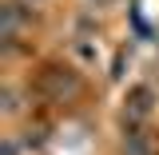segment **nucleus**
<instances>
[{"label": "nucleus", "instance_id": "f257e3e1", "mask_svg": "<svg viewBox=\"0 0 159 155\" xmlns=\"http://www.w3.org/2000/svg\"><path fill=\"white\" fill-rule=\"evenodd\" d=\"M151 103H155V92L151 88H135L127 96V119H147L151 116Z\"/></svg>", "mask_w": 159, "mask_h": 155}, {"label": "nucleus", "instance_id": "f03ea898", "mask_svg": "<svg viewBox=\"0 0 159 155\" xmlns=\"http://www.w3.org/2000/svg\"><path fill=\"white\" fill-rule=\"evenodd\" d=\"M72 52H76L84 64H99V44H92V40H76Z\"/></svg>", "mask_w": 159, "mask_h": 155}, {"label": "nucleus", "instance_id": "7ed1b4c3", "mask_svg": "<svg viewBox=\"0 0 159 155\" xmlns=\"http://www.w3.org/2000/svg\"><path fill=\"white\" fill-rule=\"evenodd\" d=\"M16 28H20V16H16V8L8 4V8H4V40L16 36Z\"/></svg>", "mask_w": 159, "mask_h": 155}, {"label": "nucleus", "instance_id": "20e7f679", "mask_svg": "<svg viewBox=\"0 0 159 155\" xmlns=\"http://www.w3.org/2000/svg\"><path fill=\"white\" fill-rule=\"evenodd\" d=\"M123 151H127V155H147V143H143L139 135H127V143H123Z\"/></svg>", "mask_w": 159, "mask_h": 155}]
</instances>
